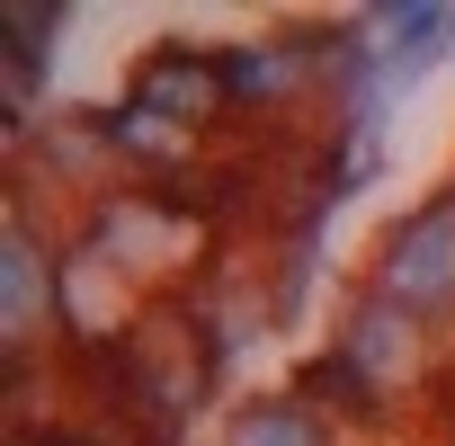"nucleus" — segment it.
<instances>
[{"label": "nucleus", "mask_w": 455, "mask_h": 446, "mask_svg": "<svg viewBox=\"0 0 455 446\" xmlns=\"http://www.w3.org/2000/svg\"><path fill=\"white\" fill-rule=\"evenodd\" d=\"M375 286H384L393 313H437V304H455V196L428 205V214H411L402 233L384 242Z\"/></svg>", "instance_id": "1"}, {"label": "nucleus", "mask_w": 455, "mask_h": 446, "mask_svg": "<svg viewBox=\"0 0 455 446\" xmlns=\"http://www.w3.org/2000/svg\"><path fill=\"white\" fill-rule=\"evenodd\" d=\"M134 99L152 108V116H170V125H196L214 99H223V54L205 63V54H152L143 72H134Z\"/></svg>", "instance_id": "2"}, {"label": "nucleus", "mask_w": 455, "mask_h": 446, "mask_svg": "<svg viewBox=\"0 0 455 446\" xmlns=\"http://www.w3.org/2000/svg\"><path fill=\"white\" fill-rule=\"evenodd\" d=\"M402 357H411V331H402V313L375 295V304L348 322V366H357V375H402Z\"/></svg>", "instance_id": "3"}, {"label": "nucleus", "mask_w": 455, "mask_h": 446, "mask_svg": "<svg viewBox=\"0 0 455 446\" xmlns=\"http://www.w3.org/2000/svg\"><path fill=\"white\" fill-rule=\"evenodd\" d=\"M233 446H331V437H322L313 410H295V402H259V410H242Z\"/></svg>", "instance_id": "4"}, {"label": "nucleus", "mask_w": 455, "mask_h": 446, "mask_svg": "<svg viewBox=\"0 0 455 446\" xmlns=\"http://www.w3.org/2000/svg\"><path fill=\"white\" fill-rule=\"evenodd\" d=\"M0 313H10V339H28V322L45 313V259H36L28 233H10V304Z\"/></svg>", "instance_id": "5"}, {"label": "nucleus", "mask_w": 455, "mask_h": 446, "mask_svg": "<svg viewBox=\"0 0 455 446\" xmlns=\"http://www.w3.org/2000/svg\"><path fill=\"white\" fill-rule=\"evenodd\" d=\"M108 134H116V143H152V161H179V152H188V125H170V116H152L143 99H125V108L108 116Z\"/></svg>", "instance_id": "6"}]
</instances>
